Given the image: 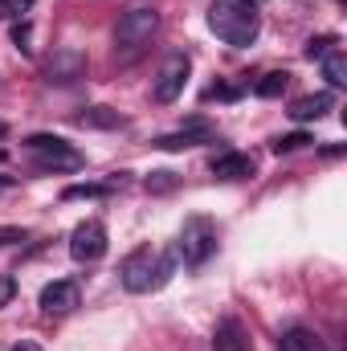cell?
Wrapping results in <instances>:
<instances>
[{"label": "cell", "instance_id": "obj_8", "mask_svg": "<svg viewBox=\"0 0 347 351\" xmlns=\"http://www.w3.org/2000/svg\"><path fill=\"white\" fill-rule=\"evenodd\" d=\"M41 311L45 315H70V311H78L82 306V290H78V282H66V278H58V282H49L45 290H41Z\"/></svg>", "mask_w": 347, "mask_h": 351}, {"label": "cell", "instance_id": "obj_14", "mask_svg": "<svg viewBox=\"0 0 347 351\" xmlns=\"http://www.w3.org/2000/svg\"><path fill=\"white\" fill-rule=\"evenodd\" d=\"M278 351H327V348L319 343L315 331H307V327H290V331H282Z\"/></svg>", "mask_w": 347, "mask_h": 351}, {"label": "cell", "instance_id": "obj_12", "mask_svg": "<svg viewBox=\"0 0 347 351\" xmlns=\"http://www.w3.org/2000/svg\"><path fill=\"white\" fill-rule=\"evenodd\" d=\"M331 106H335V94H307V98H294L286 114H290L294 123H315V119H323Z\"/></svg>", "mask_w": 347, "mask_h": 351}, {"label": "cell", "instance_id": "obj_18", "mask_svg": "<svg viewBox=\"0 0 347 351\" xmlns=\"http://www.w3.org/2000/svg\"><path fill=\"white\" fill-rule=\"evenodd\" d=\"M307 143H315L307 131H294V135H278L270 147H274V156H286V152H298V147H307Z\"/></svg>", "mask_w": 347, "mask_h": 351}, {"label": "cell", "instance_id": "obj_1", "mask_svg": "<svg viewBox=\"0 0 347 351\" xmlns=\"http://www.w3.org/2000/svg\"><path fill=\"white\" fill-rule=\"evenodd\" d=\"M176 274V254H160L152 245H139L131 250L123 265H119V278H123V290L131 294H152L160 286H168Z\"/></svg>", "mask_w": 347, "mask_h": 351}, {"label": "cell", "instance_id": "obj_21", "mask_svg": "<svg viewBox=\"0 0 347 351\" xmlns=\"http://www.w3.org/2000/svg\"><path fill=\"white\" fill-rule=\"evenodd\" d=\"M33 4H37V0H0V16H4V21H25Z\"/></svg>", "mask_w": 347, "mask_h": 351}, {"label": "cell", "instance_id": "obj_4", "mask_svg": "<svg viewBox=\"0 0 347 351\" xmlns=\"http://www.w3.org/2000/svg\"><path fill=\"white\" fill-rule=\"evenodd\" d=\"M213 250H217V225L208 217H188L180 225V237H176V258H184V265L200 269L213 258Z\"/></svg>", "mask_w": 347, "mask_h": 351}, {"label": "cell", "instance_id": "obj_13", "mask_svg": "<svg viewBox=\"0 0 347 351\" xmlns=\"http://www.w3.org/2000/svg\"><path fill=\"white\" fill-rule=\"evenodd\" d=\"M86 74V58L78 53V49H62L53 62H49V82H74V78H82Z\"/></svg>", "mask_w": 347, "mask_h": 351}, {"label": "cell", "instance_id": "obj_29", "mask_svg": "<svg viewBox=\"0 0 347 351\" xmlns=\"http://www.w3.org/2000/svg\"><path fill=\"white\" fill-rule=\"evenodd\" d=\"M0 164H4V152H0Z\"/></svg>", "mask_w": 347, "mask_h": 351}, {"label": "cell", "instance_id": "obj_15", "mask_svg": "<svg viewBox=\"0 0 347 351\" xmlns=\"http://www.w3.org/2000/svg\"><path fill=\"white\" fill-rule=\"evenodd\" d=\"M290 86V74L286 70H270V74H261L258 82H254V94L258 98H282Z\"/></svg>", "mask_w": 347, "mask_h": 351}, {"label": "cell", "instance_id": "obj_19", "mask_svg": "<svg viewBox=\"0 0 347 351\" xmlns=\"http://www.w3.org/2000/svg\"><path fill=\"white\" fill-rule=\"evenodd\" d=\"M110 192V184H70L66 192H62V200H94V196H106Z\"/></svg>", "mask_w": 347, "mask_h": 351}, {"label": "cell", "instance_id": "obj_26", "mask_svg": "<svg viewBox=\"0 0 347 351\" xmlns=\"http://www.w3.org/2000/svg\"><path fill=\"white\" fill-rule=\"evenodd\" d=\"M237 94H241L237 86H213L208 90V98H237Z\"/></svg>", "mask_w": 347, "mask_h": 351}, {"label": "cell", "instance_id": "obj_6", "mask_svg": "<svg viewBox=\"0 0 347 351\" xmlns=\"http://www.w3.org/2000/svg\"><path fill=\"white\" fill-rule=\"evenodd\" d=\"M106 225L102 221H82L74 233H70V258L74 262H82V265H90V262H98L102 254H106Z\"/></svg>", "mask_w": 347, "mask_h": 351}, {"label": "cell", "instance_id": "obj_3", "mask_svg": "<svg viewBox=\"0 0 347 351\" xmlns=\"http://www.w3.org/2000/svg\"><path fill=\"white\" fill-rule=\"evenodd\" d=\"M156 33H160V12L147 8V4H135V8H127V12L119 16V25H115V49L127 53V58H135L143 45H152Z\"/></svg>", "mask_w": 347, "mask_h": 351}, {"label": "cell", "instance_id": "obj_2", "mask_svg": "<svg viewBox=\"0 0 347 351\" xmlns=\"http://www.w3.org/2000/svg\"><path fill=\"white\" fill-rule=\"evenodd\" d=\"M208 29L225 41V45H254L261 33V16H258V4L250 0H217L208 8Z\"/></svg>", "mask_w": 347, "mask_h": 351}, {"label": "cell", "instance_id": "obj_7", "mask_svg": "<svg viewBox=\"0 0 347 351\" xmlns=\"http://www.w3.org/2000/svg\"><path fill=\"white\" fill-rule=\"evenodd\" d=\"M188 74H192V58H188V53H172V58L164 62L156 86H152L156 102H176V98L184 94V86H188Z\"/></svg>", "mask_w": 347, "mask_h": 351}, {"label": "cell", "instance_id": "obj_17", "mask_svg": "<svg viewBox=\"0 0 347 351\" xmlns=\"http://www.w3.org/2000/svg\"><path fill=\"white\" fill-rule=\"evenodd\" d=\"M78 123H82V127H119L123 114L110 110V106H90L86 114H78Z\"/></svg>", "mask_w": 347, "mask_h": 351}, {"label": "cell", "instance_id": "obj_27", "mask_svg": "<svg viewBox=\"0 0 347 351\" xmlns=\"http://www.w3.org/2000/svg\"><path fill=\"white\" fill-rule=\"evenodd\" d=\"M12 351H41V348H37V343H16Z\"/></svg>", "mask_w": 347, "mask_h": 351}, {"label": "cell", "instance_id": "obj_25", "mask_svg": "<svg viewBox=\"0 0 347 351\" xmlns=\"http://www.w3.org/2000/svg\"><path fill=\"white\" fill-rule=\"evenodd\" d=\"M12 294H16V282H12L8 274H0V306H8V302H12Z\"/></svg>", "mask_w": 347, "mask_h": 351}, {"label": "cell", "instance_id": "obj_5", "mask_svg": "<svg viewBox=\"0 0 347 351\" xmlns=\"http://www.w3.org/2000/svg\"><path fill=\"white\" fill-rule=\"evenodd\" d=\"M25 147H29V156L37 160L41 172H78L86 164L82 152H74L62 135H29Z\"/></svg>", "mask_w": 347, "mask_h": 351}, {"label": "cell", "instance_id": "obj_20", "mask_svg": "<svg viewBox=\"0 0 347 351\" xmlns=\"http://www.w3.org/2000/svg\"><path fill=\"white\" fill-rule=\"evenodd\" d=\"M335 45H339V37H331V33H323V37H311V41H307V49H302V53H307V58H311V62H315V58H319V62H323V58H327V53H331V49H335Z\"/></svg>", "mask_w": 347, "mask_h": 351}, {"label": "cell", "instance_id": "obj_11", "mask_svg": "<svg viewBox=\"0 0 347 351\" xmlns=\"http://www.w3.org/2000/svg\"><path fill=\"white\" fill-rule=\"evenodd\" d=\"M213 351H254V343L237 319H221L213 331Z\"/></svg>", "mask_w": 347, "mask_h": 351}, {"label": "cell", "instance_id": "obj_9", "mask_svg": "<svg viewBox=\"0 0 347 351\" xmlns=\"http://www.w3.org/2000/svg\"><path fill=\"white\" fill-rule=\"evenodd\" d=\"M208 139H213L208 123H188V127H180L172 135H160L152 147H160V152H184V147H196V143H208Z\"/></svg>", "mask_w": 347, "mask_h": 351}, {"label": "cell", "instance_id": "obj_10", "mask_svg": "<svg viewBox=\"0 0 347 351\" xmlns=\"http://www.w3.org/2000/svg\"><path fill=\"white\" fill-rule=\"evenodd\" d=\"M254 172H258V164H254V156H246V152H225V156L213 160V176H217V180H250Z\"/></svg>", "mask_w": 347, "mask_h": 351}, {"label": "cell", "instance_id": "obj_23", "mask_svg": "<svg viewBox=\"0 0 347 351\" xmlns=\"http://www.w3.org/2000/svg\"><path fill=\"white\" fill-rule=\"evenodd\" d=\"M16 241H29V233L21 225H0V250L4 245H16Z\"/></svg>", "mask_w": 347, "mask_h": 351}, {"label": "cell", "instance_id": "obj_16", "mask_svg": "<svg viewBox=\"0 0 347 351\" xmlns=\"http://www.w3.org/2000/svg\"><path fill=\"white\" fill-rule=\"evenodd\" d=\"M323 78H327V82H331L335 90L347 86V53L339 49V45H335V49L323 58Z\"/></svg>", "mask_w": 347, "mask_h": 351}, {"label": "cell", "instance_id": "obj_22", "mask_svg": "<svg viewBox=\"0 0 347 351\" xmlns=\"http://www.w3.org/2000/svg\"><path fill=\"white\" fill-rule=\"evenodd\" d=\"M176 188V172H152L147 176V192H168Z\"/></svg>", "mask_w": 347, "mask_h": 351}, {"label": "cell", "instance_id": "obj_28", "mask_svg": "<svg viewBox=\"0 0 347 351\" xmlns=\"http://www.w3.org/2000/svg\"><path fill=\"white\" fill-rule=\"evenodd\" d=\"M4 135H8V127H4V123H0V139H4Z\"/></svg>", "mask_w": 347, "mask_h": 351}, {"label": "cell", "instance_id": "obj_24", "mask_svg": "<svg viewBox=\"0 0 347 351\" xmlns=\"http://www.w3.org/2000/svg\"><path fill=\"white\" fill-rule=\"evenodd\" d=\"M29 37H33V29H29V25L21 21V25L12 29V41H16V49H21V53H33V45H29Z\"/></svg>", "mask_w": 347, "mask_h": 351}]
</instances>
